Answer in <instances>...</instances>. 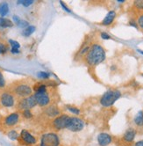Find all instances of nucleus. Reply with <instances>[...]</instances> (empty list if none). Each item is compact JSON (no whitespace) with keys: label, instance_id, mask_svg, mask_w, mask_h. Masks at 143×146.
Returning <instances> with one entry per match:
<instances>
[{"label":"nucleus","instance_id":"1","mask_svg":"<svg viewBox=\"0 0 143 146\" xmlns=\"http://www.w3.org/2000/svg\"><path fill=\"white\" fill-rule=\"evenodd\" d=\"M106 55L104 48L99 44H93L86 55V62L91 66L98 65L105 60Z\"/></svg>","mask_w":143,"mask_h":146},{"label":"nucleus","instance_id":"2","mask_svg":"<svg viewBox=\"0 0 143 146\" xmlns=\"http://www.w3.org/2000/svg\"><path fill=\"white\" fill-rule=\"evenodd\" d=\"M121 97V92L118 90H109L100 99V104L105 108H110Z\"/></svg>","mask_w":143,"mask_h":146},{"label":"nucleus","instance_id":"3","mask_svg":"<svg viewBox=\"0 0 143 146\" xmlns=\"http://www.w3.org/2000/svg\"><path fill=\"white\" fill-rule=\"evenodd\" d=\"M60 139L55 132L45 133L40 138V146H59Z\"/></svg>","mask_w":143,"mask_h":146},{"label":"nucleus","instance_id":"4","mask_svg":"<svg viewBox=\"0 0 143 146\" xmlns=\"http://www.w3.org/2000/svg\"><path fill=\"white\" fill-rule=\"evenodd\" d=\"M84 128V122L82 119L78 117H69L66 129L72 132H79L81 130H83Z\"/></svg>","mask_w":143,"mask_h":146},{"label":"nucleus","instance_id":"5","mask_svg":"<svg viewBox=\"0 0 143 146\" xmlns=\"http://www.w3.org/2000/svg\"><path fill=\"white\" fill-rule=\"evenodd\" d=\"M70 116L67 115V114H60L59 116H57L54 121H53V126L56 130H62L66 129L67 123Z\"/></svg>","mask_w":143,"mask_h":146},{"label":"nucleus","instance_id":"6","mask_svg":"<svg viewBox=\"0 0 143 146\" xmlns=\"http://www.w3.org/2000/svg\"><path fill=\"white\" fill-rule=\"evenodd\" d=\"M32 92H33L32 88L26 84L18 85L14 88V92L16 93V94L19 97H23V98H26V97L31 96Z\"/></svg>","mask_w":143,"mask_h":146},{"label":"nucleus","instance_id":"7","mask_svg":"<svg viewBox=\"0 0 143 146\" xmlns=\"http://www.w3.org/2000/svg\"><path fill=\"white\" fill-rule=\"evenodd\" d=\"M37 105V102L35 100L34 95H31L29 97H26L23 100H20L19 104H18V107L20 109H23V110H30L31 108H34Z\"/></svg>","mask_w":143,"mask_h":146},{"label":"nucleus","instance_id":"8","mask_svg":"<svg viewBox=\"0 0 143 146\" xmlns=\"http://www.w3.org/2000/svg\"><path fill=\"white\" fill-rule=\"evenodd\" d=\"M37 105L40 107H46L50 102V97L47 92H36L34 94Z\"/></svg>","mask_w":143,"mask_h":146},{"label":"nucleus","instance_id":"9","mask_svg":"<svg viewBox=\"0 0 143 146\" xmlns=\"http://www.w3.org/2000/svg\"><path fill=\"white\" fill-rule=\"evenodd\" d=\"M0 101H1L2 106L5 108H12L14 106L15 99L14 96L10 92H4L1 98H0Z\"/></svg>","mask_w":143,"mask_h":146},{"label":"nucleus","instance_id":"10","mask_svg":"<svg viewBox=\"0 0 143 146\" xmlns=\"http://www.w3.org/2000/svg\"><path fill=\"white\" fill-rule=\"evenodd\" d=\"M19 137H21V139L23 140V142L26 144H29V145H32V144H35L36 143V138L34 137V135L28 132L27 130L26 129H23L20 133Z\"/></svg>","mask_w":143,"mask_h":146},{"label":"nucleus","instance_id":"11","mask_svg":"<svg viewBox=\"0 0 143 146\" xmlns=\"http://www.w3.org/2000/svg\"><path fill=\"white\" fill-rule=\"evenodd\" d=\"M111 142L112 138L107 133H100L98 135V143L99 146H108Z\"/></svg>","mask_w":143,"mask_h":146},{"label":"nucleus","instance_id":"12","mask_svg":"<svg viewBox=\"0 0 143 146\" xmlns=\"http://www.w3.org/2000/svg\"><path fill=\"white\" fill-rule=\"evenodd\" d=\"M19 121V114L18 113H13L5 119V123L7 126H14Z\"/></svg>","mask_w":143,"mask_h":146},{"label":"nucleus","instance_id":"13","mask_svg":"<svg viewBox=\"0 0 143 146\" xmlns=\"http://www.w3.org/2000/svg\"><path fill=\"white\" fill-rule=\"evenodd\" d=\"M116 18V13L115 11H110L107 15L105 16V18L103 19V21H102V25L104 26H109L111 25L112 22L114 21V19Z\"/></svg>","mask_w":143,"mask_h":146},{"label":"nucleus","instance_id":"14","mask_svg":"<svg viewBox=\"0 0 143 146\" xmlns=\"http://www.w3.org/2000/svg\"><path fill=\"white\" fill-rule=\"evenodd\" d=\"M135 135H136V131H135L134 129H127V130L125 132L124 137H123V139H124V141H126L127 143H132V141L134 140Z\"/></svg>","mask_w":143,"mask_h":146},{"label":"nucleus","instance_id":"15","mask_svg":"<svg viewBox=\"0 0 143 146\" xmlns=\"http://www.w3.org/2000/svg\"><path fill=\"white\" fill-rule=\"evenodd\" d=\"M46 113L50 117H57L60 115V110L55 106H50L46 109Z\"/></svg>","mask_w":143,"mask_h":146},{"label":"nucleus","instance_id":"16","mask_svg":"<svg viewBox=\"0 0 143 146\" xmlns=\"http://www.w3.org/2000/svg\"><path fill=\"white\" fill-rule=\"evenodd\" d=\"M8 13H9L8 4L6 2H3L1 5H0V15L2 16V18H4L5 15H7Z\"/></svg>","mask_w":143,"mask_h":146},{"label":"nucleus","instance_id":"17","mask_svg":"<svg viewBox=\"0 0 143 146\" xmlns=\"http://www.w3.org/2000/svg\"><path fill=\"white\" fill-rule=\"evenodd\" d=\"M13 23L10 19L5 18H0V27H12Z\"/></svg>","mask_w":143,"mask_h":146},{"label":"nucleus","instance_id":"18","mask_svg":"<svg viewBox=\"0 0 143 146\" xmlns=\"http://www.w3.org/2000/svg\"><path fill=\"white\" fill-rule=\"evenodd\" d=\"M134 123L137 126H143V111H140L134 118Z\"/></svg>","mask_w":143,"mask_h":146},{"label":"nucleus","instance_id":"19","mask_svg":"<svg viewBox=\"0 0 143 146\" xmlns=\"http://www.w3.org/2000/svg\"><path fill=\"white\" fill-rule=\"evenodd\" d=\"M34 31H35V27H34V26H28L26 28H25V29L23 30L22 34H23L24 36L28 37V36L31 35L34 32Z\"/></svg>","mask_w":143,"mask_h":146},{"label":"nucleus","instance_id":"20","mask_svg":"<svg viewBox=\"0 0 143 146\" xmlns=\"http://www.w3.org/2000/svg\"><path fill=\"white\" fill-rule=\"evenodd\" d=\"M34 91L36 92H47V86L44 84H38L34 86Z\"/></svg>","mask_w":143,"mask_h":146},{"label":"nucleus","instance_id":"21","mask_svg":"<svg viewBox=\"0 0 143 146\" xmlns=\"http://www.w3.org/2000/svg\"><path fill=\"white\" fill-rule=\"evenodd\" d=\"M18 137H19V135L15 130H11V131H9V133H8V137L11 140H13V141L17 140L18 138Z\"/></svg>","mask_w":143,"mask_h":146},{"label":"nucleus","instance_id":"22","mask_svg":"<svg viewBox=\"0 0 143 146\" xmlns=\"http://www.w3.org/2000/svg\"><path fill=\"white\" fill-rule=\"evenodd\" d=\"M7 50H8L7 46L4 42H2V41H0V55L5 54L7 52Z\"/></svg>","mask_w":143,"mask_h":146},{"label":"nucleus","instance_id":"23","mask_svg":"<svg viewBox=\"0 0 143 146\" xmlns=\"http://www.w3.org/2000/svg\"><path fill=\"white\" fill-rule=\"evenodd\" d=\"M18 5H22L27 7L29 5H31L32 4H34V1H33V0H21V1H18Z\"/></svg>","mask_w":143,"mask_h":146},{"label":"nucleus","instance_id":"24","mask_svg":"<svg viewBox=\"0 0 143 146\" xmlns=\"http://www.w3.org/2000/svg\"><path fill=\"white\" fill-rule=\"evenodd\" d=\"M9 42H10V45L12 46V48H17V49H19V48H20V44L18 42V41L13 40H9Z\"/></svg>","mask_w":143,"mask_h":146},{"label":"nucleus","instance_id":"25","mask_svg":"<svg viewBox=\"0 0 143 146\" xmlns=\"http://www.w3.org/2000/svg\"><path fill=\"white\" fill-rule=\"evenodd\" d=\"M49 76H50L49 73L45 72V71H40V72L38 73V77H39L40 78H42V79H47V78H49Z\"/></svg>","mask_w":143,"mask_h":146},{"label":"nucleus","instance_id":"26","mask_svg":"<svg viewBox=\"0 0 143 146\" xmlns=\"http://www.w3.org/2000/svg\"><path fill=\"white\" fill-rule=\"evenodd\" d=\"M19 27H22V28H26L27 27H28V22L27 21H26V20H21L20 19L19 20V22L17 24Z\"/></svg>","mask_w":143,"mask_h":146},{"label":"nucleus","instance_id":"27","mask_svg":"<svg viewBox=\"0 0 143 146\" xmlns=\"http://www.w3.org/2000/svg\"><path fill=\"white\" fill-rule=\"evenodd\" d=\"M67 108H68V110L69 112H71L72 113H75V114H79L80 113V110L78 108H75V107H67Z\"/></svg>","mask_w":143,"mask_h":146},{"label":"nucleus","instance_id":"28","mask_svg":"<svg viewBox=\"0 0 143 146\" xmlns=\"http://www.w3.org/2000/svg\"><path fill=\"white\" fill-rule=\"evenodd\" d=\"M5 86V80L3 73L0 71V88H3Z\"/></svg>","mask_w":143,"mask_h":146},{"label":"nucleus","instance_id":"29","mask_svg":"<svg viewBox=\"0 0 143 146\" xmlns=\"http://www.w3.org/2000/svg\"><path fill=\"white\" fill-rule=\"evenodd\" d=\"M23 115H24V117L29 119V118H31V117L33 116V114H32V112H31V111L28 110V109H26V110H24V111H23Z\"/></svg>","mask_w":143,"mask_h":146},{"label":"nucleus","instance_id":"30","mask_svg":"<svg viewBox=\"0 0 143 146\" xmlns=\"http://www.w3.org/2000/svg\"><path fill=\"white\" fill-rule=\"evenodd\" d=\"M134 5L140 10H143V0H137L134 2Z\"/></svg>","mask_w":143,"mask_h":146},{"label":"nucleus","instance_id":"31","mask_svg":"<svg viewBox=\"0 0 143 146\" xmlns=\"http://www.w3.org/2000/svg\"><path fill=\"white\" fill-rule=\"evenodd\" d=\"M60 5L63 6V10H65L66 12H68L69 13H71V10H70V9H69V7H68V6H67V5H66L64 4V3H63V1H60Z\"/></svg>","mask_w":143,"mask_h":146},{"label":"nucleus","instance_id":"32","mask_svg":"<svg viewBox=\"0 0 143 146\" xmlns=\"http://www.w3.org/2000/svg\"><path fill=\"white\" fill-rule=\"evenodd\" d=\"M138 25L140 26V27L141 28V29H143V14H141L140 17H139V19H138Z\"/></svg>","mask_w":143,"mask_h":146},{"label":"nucleus","instance_id":"33","mask_svg":"<svg viewBox=\"0 0 143 146\" xmlns=\"http://www.w3.org/2000/svg\"><path fill=\"white\" fill-rule=\"evenodd\" d=\"M101 37L105 40H110L111 39V36L106 33H101Z\"/></svg>","mask_w":143,"mask_h":146},{"label":"nucleus","instance_id":"34","mask_svg":"<svg viewBox=\"0 0 143 146\" xmlns=\"http://www.w3.org/2000/svg\"><path fill=\"white\" fill-rule=\"evenodd\" d=\"M13 20H14V22H15L16 24H18V23L19 22L20 19H19L17 15H14V16H13Z\"/></svg>","mask_w":143,"mask_h":146},{"label":"nucleus","instance_id":"35","mask_svg":"<svg viewBox=\"0 0 143 146\" xmlns=\"http://www.w3.org/2000/svg\"><path fill=\"white\" fill-rule=\"evenodd\" d=\"M11 52H12L13 54H18L19 53V50L17 49V48H12L11 49Z\"/></svg>","mask_w":143,"mask_h":146},{"label":"nucleus","instance_id":"36","mask_svg":"<svg viewBox=\"0 0 143 146\" xmlns=\"http://www.w3.org/2000/svg\"><path fill=\"white\" fill-rule=\"evenodd\" d=\"M134 146H143V140L137 142V143H135V145H134Z\"/></svg>","mask_w":143,"mask_h":146},{"label":"nucleus","instance_id":"37","mask_svg":"<svg viewBox=\"0 0 143 146\" xmlns=\"http://www.w3.org/2000/svg\"><path fill=\"white\" fill-rule=\"evenodd\" d=\"M118 2H119V3H124V2H125V0H118Z\"/></svg>","mask_w":143,"mask_h":146},{"label":"nucleus","instance_id":"38","mask_svg":"<svg viewBox=\"0 0 143 146\" xmlns=\"http://www.w3.org/2000/svg\"><path fill=\"white\" fill-rule=\"evenodd\" d=\"M138 51L140 52V54H142V55H143V51H142V50H140V49H138Z\"/></svg>","mask_w":143,"mask_h":146}]
</instances>
